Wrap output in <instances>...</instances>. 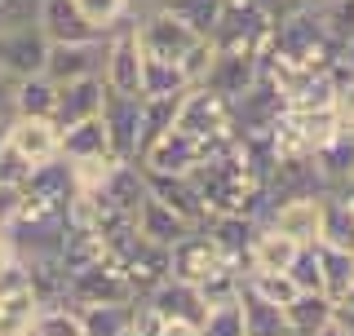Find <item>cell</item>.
Wrapping results in <instances>:
<instances>
[{
    "label": "cell",
    "instance_id": "cell-43",
    "mask_svg": "<svg viewBox=\"0 0 354 336\" xmlns=\"http://www.w3.org/2000/svg\"><path fill=\"white\" fill-rule=\"evenodd\" d=\"M332 328H337L341 336H354V310L337 301V306H332Z\"/></svg>",
    "mask_w": 354,
    "mask_h": 336
},
{
    "label": "cell",
    "instance_id": "cell-39",
    "mask_svg": "<svg viewBox=\"0 0 354 336\" xmlns=\"http://www.w3.org/2000/svg\"><path fill=\"white\" fill-rule=\"evenodd\" d=\"M27 173H31V164L22 160V155L9 147V138H5V147H0V182H14V186H22L27 182Z\"/></svg>",
    "mask_w": 354,
    "mask_h": 336
},
{
    "label": "cell",
    "instance_id": "cell-20",
    "mask_svg": "<svg viewBox=\"0 0 354 336\" xmlns=\"http://www.w3.org/2000/svg\"><path fill=\"white\" fill-rule=\"evenodd\" d=\"M297 248H301V243H292L274 226L257 221V234H252L248 256H243V270H288V261L297 256Z\"/></svg>",
    "mask_w": 354,
    "mask_h": 336
},
{
    "label": "cell",
    "instance_id": "cell-30",
    "mask_svg": "<svg viewBox=\"0 0 354 336\" xmlns=\"http://www.w3.org/2000/svg\"><path fill=\"white\" fill-rule=\"evenodd\" d=\"M199 301H204V310H213V306H230V301H239V292H243V270L235 261H221V265H213L204 279H199Z\"/></svg>",
    "mask_w": 354,
    "mask_h": 336
},
{
    "label": "cell",
    "instance_id": "cell-50",
    "mask_svg": "<svg viewBox=\"0 0 354 336\" xmlns=\"http://www.w3.org/2000/svg\"><path fill=\"white\" fill-rule=\"evenodd\" d=\"M315 336H341V332H337V328H332V323H328V328H324V332H315Z\"/></svg>",
    "mask_w": 354,
    "mask_h": 336
},
{
    "label": "cell",
    "instance_id": "cell-32",
    "mask_svg": "<svg viewBox=\"0 0 354 336\" xmlns=\"http://www.w3.org/2000/svg\"><path fill=\"white\" fill-rule=\"evenodd\" d=\"M319 274H324V292L337 301V297L354 283V252L319 243Z\"/></svg>",
    "mask_w": 354,
    "mask_h": 336
},
{
    "label": "cell",
    "instance_id": "cell-17",
    "mask_svg": "<svg viewBox=\"0 0 354 336\" xmlns=\"http://www.w3.org/2000/svg\"><path fill=\"white\" fill-rule=\"evenodd\" d=\"M133 230L142 234V239H151V243H164V248H173L182 234H191L195 226L186 217H177V212L169 204H160V199L147 190V199L138 204V212H133Z\"/></svg>",
    "mask_w": 354,
    "mask_h": 336
},
{
    "label": "cell",
    "instance_id": "cell-23",
    "mask_svg": "<svg viewBox=\"0 0 354 336\" xmlns=\"http://www.w3.org/2000/svg\"><path fill=\"white\" fill-rule=\"evenodd\" d=\"M58 151L66 160H106L111 155V142H106V129L102 120H80V124H66L62 138H58Z\"/></svg>",
    "mask_w": 354,
    "mask_h": 336
},
{
    "label": "cell",
    "instance_id": "cell-14",
    "mask_svg": "<svg viewBox=\"0 0 354 336\" xmlns=\"http://www.w3.org/2000/svg\"><path fill=\"white\" fill-rule=\"evenodd\" d=\"M58 138H62V129L53 124V120H36V115H14L9 120V147H14L31 168L53 160V155H62Z\"/></svg>",
    "mask_w": 354,
    "mask_h": 336
},
{
    "label": "cell",
    "instance_id": "cell-5",
    "mask_svg": "<svg viewBox=\"0 0 354 336\" xmlns=\"http://www.w3.org/2000/svg\"><path fill=\"white\" fill-rule=\"evenodd\" d=\"M133 22H120V27H111L106 36V66H102V84L111 93H142V44H138V31H133Z\"/></svg>",
    "mask_w": 354,
    "mask_h": 336
},
{
    "label": "cell",
    "instance_id": "cell-13",
    "mask_svg": "<svg viewBox=\"0 0 354 336\" xmlns=\"http://www.w3.org/2000/svg\"><path fill=\"white\" fill-rule=\"evenodd\" d=\"M102 102H106L102 75L66 80L58 84V97H53V124L66 129V124H80V120H93V115H102Z\"/></svg>",
    "mask_w": 354,
    "mask_h": 336
},
{
    "label": "cell",
    "instance_id": "cell-45",
    "mask_svg": "<svg viewBox=\"0 0 354 336\" xmlns=\"http://www.w3.org/2000/svg\"><path fill=\"white\" fill-rule=\"evenodd\" d=\"M14 261V248H9V239H5V230H0V270Z\"/></svg>",
    "mask_w": 354,
    "mask_h": 336
},
{
    "label": "cell",
    "instance_id": "cell-24",
    "mask_svg": "<svg viewBox=\"0 0 354 336\" xmlns=\"http://www.w3.org/2000/svg\"><path fill=\"white\" fill-rule=\"evenodd\" d=\"M133 306L138 301H93V306H75L84 323V336H120L133 328Z\"/></svg>",
    "mask_w": 354,
    "mask_h": 336
},
{
    "label": "cell",
    "instance_id": "cell-48",
    "mask_svg": "<svg viewBox=\"0 0 354 336\" xmlns=\"http://www.w3.org/2000/svg\"><path fill=\"white\" fill-rule=\"evenodd\" d=\"M129 5H133V9H138V14H142V9H155V5H160V0H129Z\"/></svg>",
    "mask_w": 354,
    "mask_h": 336
},
{
    "label": "cell",
    "instance_id": "cell-21",
    "mask_svg": "<svg viewBox=\"0 0 354 336\" xmlns=\"http://www.w3.org/2000/svg\"><path fill=\"white\" fill-rule=\"evenodd\" d=\"M239 315H243V336H292L283 306H274V301L248 292V288L239 292Z\"/></svg>",
    "mask_w": 354,
    "mask_h": 336
},
{
    "label": "cell",
    "instance_id": "cell-12",
    "mask_svg": "<svg viewBox=\"0 0 354 336\" xmlns=\"http://www.w3.org/2000/svg\"><path fill=\"white\" fill-rule=\"evenodd\" d=\"M226 256L217 252V243H213V234H208L204 226H195L191 234H182V239L169 248V274L177 279H186V283H199L213 265H221Z\"/></svg>",
    "mask_w": 354,
    "mask_h": 336
},
{
    "label": "cell",
    "instance_id": "cell-51",
    "mask_svg": "<svg viewBox=\"0 0 354 336\" xmlns=\"http://www.w3.org/2000/svg\"><path fill=\"white\" fill-rule=\"evenodd\" d=\"M120 336H142V332H138V328H129V332H120Z\"/></svg>",
    "mask_w": 354,
    "mask_h": 336
},
{
    "label": "cell",
    "instance_id": "cell-25",
    "mask_svg": "<svg viewBox=\"0 0 354 336\" xmlns=\"http://www.w3.org/2000/svg\"><path fill=\"white\" fill-rule=\"evenodd\" d=\"M36 315H40L36 288H14V292H0V336H31Z\"/></svg>",
    "mask_w": 354,
    "mask_h": 336
},
{
    "label": "cell",
    "instance_id": "cell-28",
    "mask_svg": "<svg viewBox=\"0 0 354 336\" xmlns=\"http://www.w3.org/2000/svg\"><path fill=\"white\" fill-rule=\"evenodd\" d=\"M315 164H319V173H324L328 190H337L346 177H354V133L341 129L332 142H324V147L315 151Z\"/></svg>",
    "mask_w": 354,
    "mask_h": 336
},
{
    "label": "cell",
    "instance_id": "cell-36",
    "mask_svg": "<svg viewBox=\"0 0 354 336\" xmlns=\"http://www.w3.org/2000/svg\"><path fill=\"white\" fill-rule=\"evenodd\" d=\"M199 336H243V315H239V301L230 306H213L204 319H199Z\"/></svg>",
    "mask_w": 354,
    "mask_h": 336
},
{
    "label": "cell",
    "instance_id": "cell-37",
    "mask_svg": "<svg viewBox=\"0 0 354 336\" xmlns=\"http://www.w3.org/2000/svg\"><path fill=\"white\" fill-rule=\"evenodd\" d=\"M315 14H319V22L328 27V36L337 44L354 36V0H332V5H319Z\"/></svg>",
    "mask_w": 354,
    "mask_h": 336
},
{
    "label": "cell",
    "instance_id": "cell-33",
    "mask_svg": "<svg viewBox=\"0 0 354 336\" xmlns=\"http://www.w3.org/2000/svg\"><path fill=\"white\" fill-rule=\"evenodd\" d=\"M243 288L274 301V306H288L297 297V283L288 279V270H243Z\"/></svg>",
    "mask_w": 354,
    "mask_h": 336
},
{
    "label": "cell",
    "instance_id": "cell-35",
    "mask_svg": "<svg viewBox=\"0 0 354 336\" xmlns=\"http://www.w3.org/2000/svg\"><path fill=\"white\" fill-rule=\"evenodd\" d=\"M288 279L297 292H324V274H319V243H301L297 256L288 261Z\"/></svg>",
    "mask_w": 354,
    "mask_h": 336
},
{
    "label": "cell",
    "instance_id": "cell-34",
    "mask_svg": "<svg viewBox=\"0 0 354 336\" xmlns=\"http://www.w3.org/2000/svg\"><path fill=\"white\" fill-rule=\"evenodd\" d=\"M31 336H84V323L75 315V306H40Z\"/></svg>",
    "mask_w": 354,
    "mask_h": 336
},
{
    "label": "cell",
    "instance_id": "cell-11",
    "mask_svg": "<svg viewBox=\"0 0 354 336\" xmlns=\"http://www.w3.org/2000/svg\"><path fill=\"white\" fill-rule=\"evenodd\" d=\"M44 49H49V40L36 31V22L0 31V71L14 75V80L36 75V71H44Z\"/></svg>",
    "mask_w": 354,
    "mask_h": 336
},
{
    "label": "cell",
    "instance_id": "cell-53",
    "mask_svg": "<svg viewBox=\"0 0 354 336\" xmlns=\"http://www.w3.org/2000/svg\"><path fill=\"white\" fill-rule=\"evenodd\" d=\"M350 133H354V129H350Z\"/></svg>",
    "mask_w": 354,
    "mask_h": 336
},
{
    "label": "cell",
    "instance_id": "cell-38",
    "mask_svg": "<svg viewBox=\"0 0 354 336\" xmlns=\"http://www.w3.org/2000/svg\"><path fill=\"white\" fill-rule=\"evenodd\" d=\"M75 5H80L97 27H106V31L120 27V22H129V18H138V9H133L129 0H75Z\"/></svg>",
    "mask_w": 354,
    "mask_h": 336
},
{
    "label": "cell",
    "instance_id": "cell-15",
    "mask_svg": "<svg viewBox=\"0 0 354 336\" xmlns=\"http://www.w3.org/2000/svg\"><path fill=\"white\" fill-rule=\"evenodd\" d=\"M142 177H147V190L160 204H169L177 217H186L191 226H204L208 221V208H204V199H199V190L191 182V173L186 177H173V173H147L142 168Z\"/></svg>",
    "mask_w": 354,
    "mask_h": 336
},
{
    "label": "cell",
    "instance_id": "cell-46",
    "mask_svg": "<svg viewBox=\"0 0 354 336\" xmlns=\"http://www.w3.org/2000/svg\"><path fill=\"white\" fill-rule=\"evenodd\" d=\"M274 5H288V9H315V0H274Z\"/></svg>",
    "mask_w": 354,
    "mask_h": 336
},
{
    "label": "cell",
    "instance_id": "cell-19",
    "mask_svg": "<svg viewBox=\"0 0 354 336\" xmlns=\"http://www.w3.org/2000/svg\"><path fill=\"white\" fill-rule=\"evenodd\" d=\"M22 190H27V195H40V199H53V204H66L80 186H75L71 160H66V155H53V160H44V164L31 168L27 182H22Z\"/></svg>",
    "mask_w": 354,
    "mask_h": 336
},
{
    "label": "cell",
    "instance_id": "cell-26",
    "mask_svg": "<svg viewBox=\"0 0 354 336\" xmlns=\"http://www.w3.org/2000/svg\"><path fill=\"white\" fill-rule=\"evenodd\" d=\"M319 243L354 252V208L346 199H337L332 190L324 195V212H319Z\"/></svg>",
    "mask_w": 354,
    "mask_h": 336
},
{
    "label": "cell",
    "instance_id": "cell-52",
    "mask_svg": "<svg viewBox=\"0 0 354 336\" xmlns=\"http://www.w3.org/2000/svg\"><path fill=\"white\" fill-rule=\"evenodd\" d=\"M319 5H332V0H315V9H319Z\"/></svg>",
    "mask_w": 354,
    "mask_h": 336
},
{
    "label": "cell",
    "instance_id": "cell-8",
    "mask_svg": "<svg viewBox=\"0 0 354 336\" xmlns=\"http://www.w3.org/2000/svg\"><path fill=\"white\" fill-rule=\"evenodd\" d=\"M106 36H111V31H106ZM106 36L102 40H75V44H49V49H44V75H49L53 84L102 75V66H106Z\"/></svg>",
    "mask_w": 354,
    "mask_h": 336
},
{
    "label": "cell",
    "instance_id": "cell-7",
    "mask_svg": "<svg viewBox=\"0 0 354 336\" xmlns=\"http://www.w3.org/2000/svg\"><path fill=\"white\" fill-rule=\"evenodd\" d=\"M208 160V142H199V138H191L186 129H169V133H160V138L151 142L147 151H142V168L147 173H173V177H186L191 168H199Z\"/></svg>",
    "mask_w": 354,
    "mask_h": 336
},
{
    "label": "cell",
    "instance_id": "cell-40",
    "mask_svg": "<svg viewBox=\"0 0 354 336\" xmlns=\"http://www.w3.org/2000/svg\"><path fill=\"white\" fill-rule=\"evenodd\" d=\"M31 14H36V0H0V31L27 27Z\"/></svg>",
    "mask_w": 354,
    "mask_h": 336
},
{
    "label": "cell",
    "instance_id": "cell-44",
    "mask_svg": "<svg viewBox=\"0 0 354 336\" xmlns=\"http://www.w3.org/2000/svg\"><path fill=\"white\" fill-rule=\"evenodd\" d=\"M332 195H337V199H346V204L354 208V177H346V182H341L337 190H332Z\"/></svg>",
    "mask_w": 354,
    "mask_h": 336
},
{
    "label": "cell",
    "instance_id": "cell-29",
    "mask_svg": "<svg viewBox=\"0 0 354 336\" xmlns=\"http://www.w3.org/2000/svg\"><path fill=\"white\" fill-rule=\"evenodd\" d=\"M186 88H191V75L182 71V62L142 58V97H182Z\"/></svg>",
    "mask_w": 354,
    "mask_h": 336
},
{
    "label": "cell",
    "instance_id": "cell-10",
    "mask_svg": "<svg viewBox=\"0 0 354 336\" xmlns=\"http://www.w3.org/2000/svg\"><path fill=\"white\" fill-rule=\"evenodd\" d=\"M319 212H324V195H297V199L266 204L261 221L288 234L292 243H319Z\"/></svg>",
    "mask_w": 354,
    "mask_h": 336
},
{
    "label": "cell",
    "instance_id": "cell-6",
    "mask_svg": "<svg viewBox=\"0 0 354 336\" xmlns=\"http://www.w3.org/2000/svg\"><path fill=\"white\" fill-rule=\"evenodd\" d=\"M36 31L49 44H75V40H102L106 27H97L75 0H36Z\"/></svg>",
    "mask_w": 354,
    "mask_h": 336
},
{
    "label": "cell",
    "instance_id": "cell-1",
    "mask_svg": "<svg viewBox=\"0 0 354 336\" xmlns=\"http://www.w3.org/2000/svg\"><path fill=\"white\" fill-rule=\"evenodd\" d=\"M133 31H138L142 53H147V58H164V62H182L186 53L204 40L195 27H186V22L177 18V14H169L164 5L142 9L138 22H133Z\"/></svg>",
    "mask_w": 354,
    "mask_h": 336
},
{
    "label": "cell",
    "instance_id": "cell-27",
    "mask_svg": "<svg viewBox=\"0 0 354 336\" xmlns=\"http://www.w3.org/2000/svg\"><path fill=\"white\" fill-rule=\"evenodd\" d=\"M53 97H58V84L44 71L22 75L14 84V115H36V120H53Z\"/></svg>",
    "mask_w": 354,
    "mask_h": 336
},
{
    "label": "cell",
    "instance_id": "cell-2",
    "mask_svg": "<svg viewBox=\"0 0 354 336\" xmlns=\"http://www.w3.org/2000/svg\"><path fill=\"white\" fill-rule=\"evenodd\" d=\"M173 124L186 129L199 142H208V151H213L226 133H235L230 129V97H221L217 88H208V84H191L182 93V102H177Z\"/></svg>",
    "mask_w": 354,
    "mask_h": 336
},
{
    "label": "cell",
    "instance_id": "cell-47",
    "mask_svg": "<svg viewBox=\"0 0 354 336\" xmlns=\"http://www.w3.org/2000/svg\"><path fill=\"white\" fill-rule=\"evenodd\" d=\"M337 301H341V306H350V310H354V283H350V288H346V292H341Z\"/></svg>",
    "mask_w": 354,
    "mask_h": 336
},
{
    "label": "cell",
    "instance_id": "cell-49",
    "mask_svg": "<svg viewBox=\"0 0 354 336\" xmlns=\"http://www.w3.org/2000/svg\"><path fill=\"white\" fill-rule=\"evenodd\" d=\"M5 138H9V120H0V147H5Z\"/></svg>",
    "mask_w": 354,
    "mask_h": 336
},
{
    "label": "cell",
    "instance_id": "cell-31",
    "mask_svg": "<svg viewBox=\"0 0 354 336\" xmlns=\"http://www.w3.org/2000/svg\"><path fill=\"white\" fill-rule=\"evenodd\" d=\"M169 14H177L186 22V27H195L199 36H213L217 31V22H221V9H226V0H160Z\"/></svg>",
    "mask_w": 354,
    "mask_h": 336
},
{
    "label": "cell",
    "instance_id": "cell-16",
    "mask_svg": "<svg viewBox=\"0 0 354 336\" xmlns=\"http://www.w3.org/2000/svg\"><path fill=\"white\" fill-rule=\"evenodd\" d=\"M142 301H147V306H151L160 319H186V323H199V319L208 315L204 301H199V288H195V283H186V279H177V274L160 279V283H155Z\"/></svg>",
    "mask_w": 354,
    "mask_h": 336
},
{
    "label": "cell",
    "instance_id": "cell-9",
    "mask_svg": "<svg viewBox=\"0 0 354 336\" xmlns=\"http://www.w3.org/2000/svg\"><path fill=\"white\" fill-rule=\"evenodd\" d=\"M297 195H328V182L319 173L315 155H279L270 177H266V204L297 199Z\"/></svg>",
    "mask_w": 354,
    "mask_h": 336
},
{
    "label": "cell",
    "instance_id": "cell-18",
    "mask_svg": "<svg viewBox=\"0 0 354 336\" xmlns=\"http://www.w3.org/2000/svg\"><path fill=\"white\" fill-rule=\"evenodd\" d=\"M204 230L213 234L217 252L226 256V261H235L243 270V256H248V243L252 234H257V217H248V212H217V217L204 221Z\"/></svg>",
    "mask_w": 354,
    "mask_h": 336
},
{
    "label": "cell",
    "instance_id": "cell-4",
    "mask_svg": "<svg viewBox=\"0 0 354 336\" xmlns=\"http://www.w3.org/2000/svg\"><path fill=\"white\" fill-rule=\"evenodd\" d=\"M102 129L111 142V155L124 164H138L142 151V93H111L106 88V102H102Z\"/></svg>",
    "mask_w": 354,
    "mask_h": 336
},
{
    "label": "cell",
    "instance_id": "cell-3",
    "mask_svg": "<svg viewBox=\"0 0 354 336\" xmlns=\"http://www.w3.org/2000/svg\"><path fill=\"white\" fill-rule=\"evenodd\" d=\"M93 301H138L133 283L124 279V270H120V261L111 252L88 261L84 270L66 274V306H93Z\"/></svg>",
    "mask_w": 354,
    "mask_h": 336
},
{
    "label": "cell",
    "instance_id": "cell-42",
    "mask_svg": "<svg viewBox=\"0 0 354 336\" xmlns=\"http://www.w3.org/2000/svg\"><path fill=\"white\" fill-rule=\"evenodd\" d=\"M332 71H337V75H354V36L337 44V58H332Z\"/></svg>",
    "mask_w": 354,
    "mask_h": 336
},
{
    "label": "cell",
    "instance_id": "cell-41",
    "mask_svg": "<svg viewBox=\"0 0 354 336\" xmlns=\"http://www.w3.org/2000/svg\"><path fill=\"white\" fill-rule=\"evenodd\" d=\"M18 208H22V186H14V182H0V230H5L9 221L18 217Z\"/></svg>",
    "mask_w": 354,
    "mask_h": 336
},
{
    "label": "cell",
    "instance_id": "cell-22",
    "mask_svg": "<svg viewBox=\"0 0 354 336\" xmlns=\"http://www.w3.org/2000/svg\"><path fill=\"white\" fill-rule=\"evenodd\" d=\"M332 306H337V301H332L328 292H297V297L283 306L292 336H315V332H324L328 323H332Z\"/></svg>",
    "mask_w": 354,
    "mask_h": 336
}]
</instances>
